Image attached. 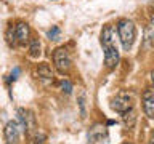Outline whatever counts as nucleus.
<instances>
[{"instance_id":"7ed1b4c3","label":"nucleus","mask_w":154,"mask_h":144,"mask_svg":"<svg viewBox=\"0 0 154 144\" xmlns=\"http://www.w3.org/2000/svg\"><path fill=\"white\" fill-rule=\"evenodd\" d=\"M117 32H119V38H120V43H122V48L125 51H128L135 42V35H137L133 21H130V19H120L117 22Z\"/></svg>"},{"instance_id":"ddd939ff","label":"nucleus","mask_w":154,"mask_h":144,"mask_svg":"<svg viewBox=\"0 0 154 144\" xmlns=\"http://www.w3.org/2000/svg\"><path fill=\"white\" fill-rule=\"evenodd\" d=\"M45 134H43V133H40V134H38V133H35V134H32V136H31V141H29V144H43V142H45Z\"/></svg>"},{"instance_id":"9b49d317","label":"nucleus","mask_w":154,"mask_h":144,"mask_svg":"<svg viewBox=\"0 0 154 144\" xmlns=\"http://www.w3.org/2000/svg\"><path fill=\"white\" fill-rule=\"evenodd\" d=\"M122 118H124V123L127 125L128 128H133V125H135V120H137V115H135V110H133V109H128V110H125V112L122 114Z\"/></svg>"},{"instance_id":"f257e3e1","label":"nucleus","mask_w":154,"mask_h":144,"mask_svg":"<svg viewBox=\"0 0 154 144\" xmlns=\"http://www.w3.org/2000/svg\"><path fill=\"white\" fill-rule=\"evenodd\" d=\"M101 46H103V51H104L106 67L112 69L119 62V50H117L116 42H114V29L109 24H106L103 27V31H101Z\"/></svg>"},{"instance_id":"6e6552de","label":"nucleus","mask_w":154,"mask_h":144,"mask_svg":"<svg viewBox=\"0 0 154 144\" xmlns=\"http://www.w3.org/2000/svg\"><path fill=\"white\" fill-rule=\"evenodd\" d=\"M5 139L10 144H14L19 139V125L16 120H10L5 127Z\"/></svg>"},{"instance_id":"f8f14e48","label":"nucleus","mask_w":154,"mask_h":144,"mask_svg":"<svg viewBox=\"0 0 154 144\" xmlns=\"http://www.w3.org/2000/svg\"><path fill=\"white\" fill-rule=\"evenodd\" d=\"M60 34H61L60 27H58V26H53L50 31L47 32V37L50 38V40H58V38H60Z\"/></svg>"},{"instance_id":"a211bd4d","label":"nucleus","mask_w":154,"mask_h":144,"mask_svg":"<svg viewBox=\"0 0 154 144\" xmlns=\"http://www.w3.org/2000/svg\"><path fill=\"white\" fill-rule=\"evenodd\" d=\"M7 144H10V142H7Z\"/></svg>"},{"instance_id":"1a4fd4ad","label":"nucleus","mask_w":154,"mask_h":144,"mask_svg":"<svg viewBox=\"0 0 154 144\" xmlns=\"http://www.w3.org/2000/svg\"><path fill=\"white\" fill-rule=\"evenodd\" d=\"M35 74H37V79L42 80L43 83L53 82V72H51V67L48 66V62H40L35 69Z\"/></svg>"},{"instance_id":"9d476101","label":"nucleus","mask_w":154,"mask_h":144,"mask_svg":"<svg viewBox=\"0 0 154 144\" xmlns=\"http://www.w3.org/2000/svg\"><path fill=\"white\" fill-rule=\"evenodd\" d=\"M42 45L38 42V38H29V56L31 58H38L40 56Z\"/></svg>"},{"instance_id":"f03ea898","label":"nucleus","mask_w":154,"mask_h":144,"mask_svg":"<svg viewBox=\"0 0 154 144\" xmlns=\"http://www.w3.org/2000/svg\"><path fill=\"white\" fill-rule=\"evenodd\" d=\"M29 34L31 29L26 22H18L11 26L7 32V42L10 46H18V45H26L29 42Z\"/></svg>"},{"instance_id":"2eb2a0df","label":"nucleus","mask_w":154,"mask_h":144,"mask_svg":"<svg viewBox=\"0 0 154 144\" xmlns=\"http://www.w3.org/2000/svg\"><path fill=\"white\" fill-rule=\"evenodd\" d=\"M79 106H80L82 117H85V93H80V96H79Z\"/></svg>"},{"instance_id":"423d86ee","label":"nucleus","mask_w":154,"mask_h":144,"mask_svg":"<svg viewBox=\"0 0 154 144\" xmlns=\"http://www.w3.org/2000/svg\"><path fill=\"white\" fill-rule=\"evenodd\" d=\"M111 107H112L116 112L124 114L125 110L132 109V96H130L127 91H120V93L116 94V98L111 101Z\"/></svg>"},{"instance_id":"f3484780","label":"nucleus","mask_w":154,"mask_h":144,"mask_svg":"<svg viewBox=\"0 0 154 144\" xmlns=\"http://www.w3.org/2000/svg\"><path fill=\"white\" fill-rule=\"evenodd\" d=\"M18 75H19V69H18V67H14L13 72H11V77H10V79H11V80H16V79H18Z\"/></svg>"},{"instance_id":"39448f33","label":"nucleus","mask_w":154,"mask_h":144,"mask_svg":"<svg viewBox=\"0 0 154 144\" xmlns=\"http://www.w3.org/2000/svg\"><path fill=\"white\" fill-rule=\"evenodd\" d=\"M18 125H19V130H23L24 133L31 134L32 130L35 128V117L31 110H26V109H18Z\"/></svg>"},{"instance_id":"4468645a","label":"nucleus","mask_w":154,"mask_h":144,"mask_svg":"<svg viewBox=\"0 0 154 144\" xmlns=\"http://www.w3.org/2000/svg\"><path fill=\"white\" fill-rule=\"evenodd\" d=\"M60 85H61V90H63V91H64V93H66V94H71V93H72V83H71V82H69V80H66V79H63Z\"/></svg>"},{"instance_id":"20e7f679","label":"nucleus","mask_w":154,"mask_h":144,"mask_svg":"<svg viewBox=\"0 0 154 144\" xmlns=\"http://www.w3.org/2000/svg\"><path fill=\"white\" fill-rule=\"evenodd\" d=\"M53 62H55V67L60 74H67L71 69V64H72L69 51H67L64 46L56 48V50L53 51Z\"/></svg>"},{"instance_id":"6ab92c4d","label":"nucleus","mask_w":154,"mask_h":144,"mask_svg":"<svg viewBox=\"0 0 154 144\" xmlns=\"http://www.w3.org/2000/svg\"><path fill=\"white\" fill-rule=\"evenodd\" d=\"M125 144H127V142H125Z\"/></svg>"},{"instance_id":"0eeeda50","label":"nucleus","mask_w":154,"mask_h":144,"mask_svg":"<svg viewBox=\"0 0 154 144\" xmlns=\"http://www.w3.org/2000/svg\"><path fill=\"white\" fill-rule=\"evenodd\" d=\"M143 110L146 114L148 118H152L154 117V91L149 88L143 93Z\"/></svg>"},{"instance_id":"dca6fc26","label":"nucleus","mask_w":154,"mask_h":144,"mask_svg":"<svg viewBox=\"0 0 154 144\" xmlns=\"http://www.w3.org/2000/svg\"><path fill=\"white\" fill-rule=\"evenodd\" d=\"M152 34H151V24H149V26H148V29H146V45L149 46V42H151L152 40Z\"/></svg>"}]
</instances>
